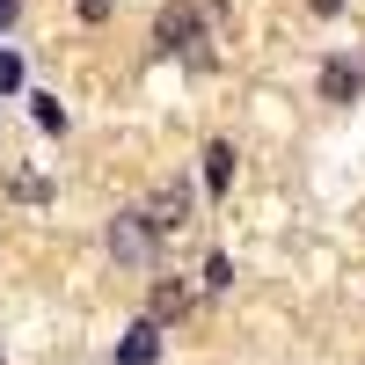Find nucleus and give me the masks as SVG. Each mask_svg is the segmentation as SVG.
<instances>
[{
	"label": "nucleus",
	"mask_w": 365,
	"mask_h": 365,
	"mask_svg": "<svg viewBox=\"0 0 365 365\" xmlns=\"http://www.w3.org/2000/svg\"><path fill=\"white\" fill-rule=\"evenodd\" d=\"M197 29H205V15L190 8V0H175V8H161L154 44H161V51H190V44H197Z\"/></svg>",
	"instance_id": "nucleus-2"
},
{
	"label": "nucleus",
	"mask_w": 365,
	"mask_h": 365,
	"mask_svg": "<svg viewBox=\"0 0 365 365\" xmlns=\"http://www.w3.org/2000/svg\"><path fill=\"white\" fill-rule=\"evenodd\" d=\"M73 8H81L88 22H103V15H110V0H73Z\"/></svg>",
	"instance_id": "nucleus-11"
},
{
	"label": "nucleus",
	"mask_w": 365,
	"mask_h": 365,
	"mask_svg": "<svg viewBox=\"0 0 365 365\" xmlns=\"http://www.w3.org/2000/svg\"><path fill=\"white\" fill-rule=\"evenodd\" d=\"M205 182H212V197H220L227 182H234V146H220V139L205 146Z\"/></svg>",
	"instance_id": "nucleus-7"
},
{
	"label": "nucleus",
	"mask_w": 365,
	"mask_h": 365,
	"mask_svg": "<svg viewBox=\"0 0 365 365\" xmlns=\"http://www.w3.org/2000/svg\"><path fill=\"white\" fill-rule=\"evenodd\" d=\"M154 227H146V212H117V220H110V256L117 263H125V270H146V263H154Z\"/></svg>",
	"instance_id": "nucleus-1"
},
{
	"label": "nucleus",
	"mask_w": 365,
	"mask_h": 365,
	"mask_svg": "<svg viewBox=\"0 0 365 365\" xmlns=\"http://www.w3.org/2000/svg\"><path fill=\"white\" fill-rule=\"evenodd\" d=\"M29 110H37V125H44V132H66V110H58L51 96H37V103H29Z\"/></svg>",
	"instance_id": "nucleus-9"
},
{
	"label": "nucleus",
	"mask_w": 365,
	"mask_h": 365,
	"mask_svg": "<svg viewBox=\"0 0 365 365\" xmlns=\"http://www.w3.org/2000/svg\"><path fill=\"white\" fill-rule=\"evenodd\" d=\"M15 88H22V58L0 51V96H15Z\"/></svg>",
	"instance_id": "nucleus-10"
},
{
	"label": "nucleus",
	"mask_w": 365,
	"mask_h": 365,
	"mask_svg": "<svg viewBox=\"0 0 365 365\" xmlns=\"http://www.w3.org/2000/svg\"><path fill=\"white\" fill-rule=\"evenodd\" d=\"M365 88V58H336V66H322V103H351Z\"/></svg>",
	"instance_id": "nucleus-4"
},
{
	"label": "nucleus",
	"mask_w": 365,
	"mask_h": 365,
	"mask_svg": "<svg viewBox=\"0 0 365 365\" xmlns=\"http://www.w3.org/2000/svg\"><path fill=\"white\" fill-rule=\"evenodd\" d=\"M197 278H205V292H227V285H234V263H227V256H205Z\"/></svg>",
	"instance_id": "nucleus-8"
},
{
	"label": "nucleus",
	"mask_w": 365,
	"mask_h": 365,
	"mask_svg": "<svg viewBox=\"0 0 365 365\" xmlns=\"http://www.w3.org/2000/svg\"><path fill=\"white\" fill-rule=\"evenodd\" d=\"M154 351H161V322H132L117 344V365H154Z\"/></svg>",
	"instance_id": "nucleus-5"
},
{
	"label": "nucleus",
	"mask_w": 365,
	"mask_h": 365,
	"mask_svg": "<svg viewBox=\"0 0 365 365\" xmlns=\"http://www.w3.org/2000/svg\"><path fill=\"white\" fill-rule=\"evenodd\" d=\"M15 15H22V0H0V29H8V22H15Z\"/></svg>",
	"instance_id": "nucleus-12"
},
{
	"label": "nucleus",
	"mask_w": 365,
	"mask_h": 365,
	"mask_svg": "<svg viewBox=\"0 0 365 365\" xmlns=\"http://www.w3.org/2000/svg\"><path fill=\"white\" fill-rule=\"evenodd\" d=\"M182 220H190V182H161L154 205H146V227H154V234H175Z\"/></svg>",
	"instance_id": "nucleus-3"
},
{
	"label": "nucleus",
	"mask_w": 365,
	"mask_h": 365,
	"mask_svg": "<svg viewBox=\"0 0 365 365\" xmlns=\"http://www.w3.org/2000/svg\"><path fill=\"white\" fill-rule=\"evenodd\" d=\"M182 307H190V292H182V285H175V278H161V285H154V292H146V322H175V314H182Z\"/></svg>",
	"instance_id": "nucleus-6"
}]
</instances>
